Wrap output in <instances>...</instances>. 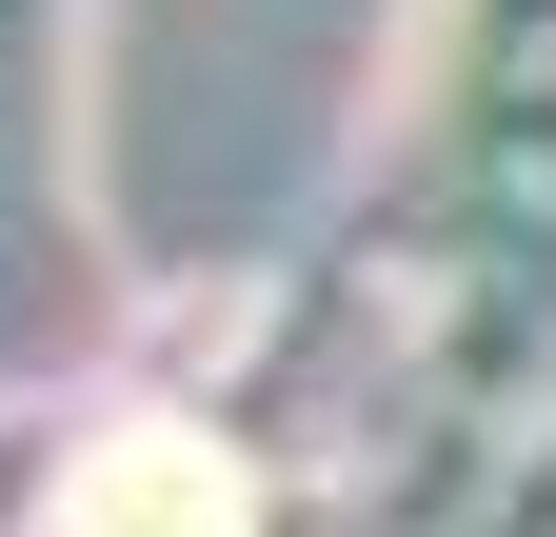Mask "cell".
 <instances>
[{
    "label": "cell",
    "instance_id": "6da1fadb",
    "mask_svg": "<svg viewBox=\"0 0 556 537\" xmlns=\"http://www.w3.org/2000/svg\"><path fill=\"white\" fill-rule=\"evenodd\" d=\"M239 458L199 438V419H119L80 478H60V537H239Z\"/></svg>",
    "mask_w": 556,
    "mask_h": 537
}]
</instances>
